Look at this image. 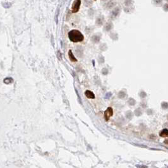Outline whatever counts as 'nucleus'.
Instances as JSON below:
<instances>
[{"label":"nucleus","instance_id":"f257e3e1","mask_svg":"<svg viewBox=\"0 0 168 168\" xmlns=\"http://www.w3.org/2000/svg\"><path fill=\"white\" fill-rule=\"evenodd\" d=\"M68 37L71 41L73 43L82 42L84 39V36L79 30H72L68 32Z\"/></svg>","mask_w":168,"mask_h":168},{"label":"nucleus","instance_id":"f03ea898","mask_svg":"<svg viewBox=\"0 0 168 168\" xmlns=\"http://www.w3.org/2000/svg\"><path fill=\"white\" fill-rule=\"evenodd\" d=\"M81 5V0H75L72 4L71 6V12L73 13H75L78 12L80 7Z\"/></svg>","mask_w":168,"mask_h":168},{"label":"nucleus","instance_id":"7ed1b4c3","mask_svg":"<svg viewBox=\"0 0 168 168\" xmlns=\"http://www.w3.org/2000/svg\"><path fill=\"white\" fill-rule=\"evenodd\" d=\"M113 109L111 107H108V108L106 110V111L104 112V117H105V120L106 121H108L110 120V118L111 116H113Z\"/></svg>","mask_w":168,"mask_h":168},{"label":"nucleus","instance_id":"20e7f679","mask_svg":"<svg viewBox=\"0 0 168 168\" xmlns=\"http://www.w3.org/2000/svg\"><path fill=\"white\" fill-rule=\"evenodd\" d=\"M85 96L88 98V99H95V95L94 94L93 92L90 90H87L85 91Z\"/></svg>","mask_w":168,"mask_h":168},{"label":"nucleus","instance_id":"39448f33","mask_svg":"<svg viewBox=\"0 0 168 168\" xmlns=\"http://www.w3.org/2000/svg\"><path fill=\"white\" fill-rule=\"evenodd\" d=\"M68 55H69L70 60L71 61H73V62H76V61H77V60L75 58L74 55L73 54L71 50H70L69 52H68Z\"/></svg>","mask_w":168,"mask_h":168},{"label":"nucleus","instance_id":"423d86ee","mask_svg":"<svg viewBox=\"0 0 168 168\" xmlns=\"http://www.w3.org/2000/svg\"><path fill=\"white\" fill-rule=\"evenodd\" d=\"M160 136L162 137H168V130L164 129L160 133Z\"/></svg>","mask_w":168,"mask_h":168},{"label":"nucleus","instance_id":"0eeeda50","mask_svg":"<svg viewBox=\"0 0 168 168\" xmlns=\"http://www.w3.org/2000/svg\"><path fill=\"white\" fill-rule=\"evenodd\" d=\"M163 8H164V10L166 11V12H168V4H166V5H164Z\"/></svg>","mask_w":168,"mask_h":168},{"label":"nucleus","instance_id":"6e6552de","mask_svg":"<svg viewBox=\"0 0 168 168\" xmlns=\"http://www.w3.org/2000/svg\"><path fill=\"white\" fill-rule=\"evenodd\" d=\"M162 0H154V1L155 3L156 4H160L162 2Z\"/></svg>","mask_w":168,"mask_h":168},{"label":"nucleus","instance_id":"1a4fd4ad","mask_svg":"<svg viewBox=\"0 0 168 168\" xmlns=\"http://www.w3.org/2000/svg\"><path fill=\"white\" fill-rule=\"evenodd\" d=\"M165 143H166V144H168V140H166V141H165V142H164Z\"/></svg>","mask_w":168,"mask_h":168},{"label":"nucleus","instance_id":"9d476101","mask_svg":"<svg viewBox=\"0 0 168 168\" xmlns=\"http://www.w3.org/2000/svg\"><path fill=\"white\" fill-rule=\"evenodd\" d=\"M167 1H168V0H167Z\"/></svg>","mask_w":168,"mask_h":168}]
</instances>
